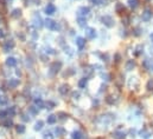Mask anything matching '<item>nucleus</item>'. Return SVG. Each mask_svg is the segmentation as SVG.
Here are the masks:
<instances>
[{
	"label": "nucleus",
	"instance_id": "72a5a7b5",
	"mask_svg": "<svg viewBox=\"0 0 153 139\" xmlns=\"http://www.w3.org/2000/svg\"><path fill=\"white\" fill-rule=\"evenodd\" d=\"M151 68H152V70H153V64H152V65H151Z\"/></svg>",
	"mask_w": 153,
	"mask_h": 139
},
{
	"label": "nucleus",
	"instance_id": "b1692460",
	"mask_svg": "<svg viewBox=\"0 0 153 139\" xmlns=\"http://www.w3.org/2000/svg\"><path fill=\"white\" fill-rule=\"evenodd\" d=\"M17 132H18V133H24V132H25V126H24V125H18V126H17Z\"/></svg>",
	"mask_w": 153,
	"mask_h": 139
},
{
	"label": "nucleus",
	"instance_id": "f3484780",
	"mask_svg": "<svg viewBox=\"0 0 153 139\" xmlns=\"http://www.w3.org/2000/svg\"><path fill=\"white\" fill-rule=\"evenodd\" d=\"M43 125H44V123L42 121V120L37 121V123H36V125H34V130H36V131H41V130L43 129Z\"/></svg>",
	"mask_w": 153,
	"mask_h": 139
},
{
	"label": "nucleus",
	"instance_id": "7c9ffc66",
	"mask_svg": "<svg viewBox=\"0 0 153 139\" xmlns=\"http://www.w3.org/2000/svg\"><path fill=\"white\" fill-rule=\"evenodd\" d=\"M72 96H74V98H78L80 94H78V93H76V92H74V94H72Z\"/></svg>",
	"mask_w": 153,
	"mask_h": 139
},
{
	"label": "nucleus",
	"instance_id": "473e14b6",
	"mask_svg": "<svg viewBox=\"0 0 153 139\" xmlns=\"http://www.w3.org/2000/svg\"><path fill=\"white\" fill-rule=\"evenodd\" d=\"M151 40H152V44H153V34H151Z\"/></svg>",
	"mask_w": 153,
	"mask_h": 139
},
{
	"label": "nucleus",
	"instance_id": "aec40b11",
	"mask_svg": "<svg viewBox=\"0 0 153 139\" xmlns=\"http://www.w3.org/2000/svg\"><path fill=\"white\" fill-rule=\"evenodd\" d=\"M8 84H10L11 87H16L19 85V80L18 79H10V82H8Z\"/></svg>",
	"mask_w": 153,
	"mask_h": 139
},
{
	"label": "nucleus",
	"instance_id": "6ab92c4d",
	"mask_svg": "<svg viewBox=\"0 0 153 139\" xmlns=\"http://www.w3.org/2000/svg\"><path fill=\"white\" fill-rule=\"evenodd\" d=\"M87 82H88V79H87V78H83V79H81L78 81V86L81 87V88H83V87H86Z\"/></svg>",
	"mask_w": 153,
	"mask_h": 139
},
{
	"label": "nucleus",
	"instance_id": "6e6552de",
	"mask_svg": "<svg viewBox=\"0 0 153 139\" xmlns=\"http://www.w3.org/2000/svg\"><path fill=\"white\" fill-rule=\"evenodd\" d=\"M75 44H76L77 47H80V48H82V47L86 45V40L83 39L82 37H77L76 40H75Z\"/></svg>",
	"mask_w": 153,
	"mask_h": 139
},
{
	"label": "nucleus",
	"instance_id": "393cba45",
	"mask_svg": "<svg viewBox=\"0 0 153 139\" xmlns=\"http://www.w3.org/2000/svg\"><path fill=\"white\" fill-rule=\"evenodd\" d=\"M20 14H22V11H20V9H14L12 13V16L17 18V16H20Z\"/></svg>",
	"mask_w": 153,
	"mask_h": 139
},
{
	"label": "nucleus",
	"instance_id": "2eb2a0df",
	"mask_svg": "<svg viewBox=\"0 0 153 139\" xmlns=\"http://www.w3.org/2000/svg\"><path fill=\"white\" fill-rule=\"evenodd\" d=\"M72 139H82V132L81 131H74L72 132Z\"/></svg>",
	"mask_w": 153,
	"mask_h": 139
},
{
	"label": "nucleus",
	"instance_id": "412c9836",
	"mask_svg": "<svg viewBox=\"0 0 153 139\" xmlns=\"http://www.w3.org/2000/svg\"><path fill=\"white\" fill-rule=\"evenodd\" d=\"M68 91H69V86H68V85H63V86H61L60 92H61V93H62V94L68 93Z\"/></svg>",
	"mask_w": 153,
	"mask_h": 139
},
{
	"label": "nucleus",
	"instance_id": "2f4dec72",
	"mask_svg": "<svg viewBox=\"0 0 153 139\" xmlns=\"http://www.w3.org/2000/svg\"><path fill=\"white\" fill-rule=\"evenodd\" d=\"M4 37V32L3 31H0V38H3Z\"/></svg>",
	"mask_w": 153,
	"mask_h": 139
},
{
	"label": "nucleus",
	"instance_id": "ddd939ff",
	"mask_svg": "<svg viewBox=\"0 0 153 139\" xmlns=\"http://www.w3.org/2000/svg\"><path fill=\"white\" fill-rule=\"evenodd\" d=\"M114 137L115 139H125V137H126V134L124 133V132H120V131H117V132H115L114 133Z\"/></svg>",
	"mask_w": 153,
	"mask_h": 139
},
{
	"label": "nucleus",
	"instance_id": "4be33fe9",
	"mask_svg": "<svg viewBox=\"0 0 153 139\" xmlns=\"http://www.w3.org/2000/svg\"><path fill=\"white\" fill-rule=\"evenodd\" d=\"M34 103H36V105L38 106L39 108H43V107H44V103H43V100H42L41 98L36 99V100H34Z\"/></svg>",
	"mask_w": 153,
	"mask_h": 139
},
{
	"label": "nucleus",
	"instance_id": "f704fd0d",
	"mask_svg": "<svg viewBox=\"0 0 153 139\" xmlns=\"http://www.w3.org/2000/svg\"><path fill=\"white\" fill-rule=\"evenodd\" d=\"M90 1H93V0H90Z\"/></svg>",
	"mask_w": 153,
	"mask_h": 139
},
{
	"label": "nucleus",
	"instance_id": "9d476101",
	"mask_svg": "<svg viewBox=\"0 0 153 139\" xmlns=\"http://www.w3.org/2000/svg\"><path fill=\"white\" fill-rule=\"evenodd\" d=\"M33 21H34V25H36L37 27H42V25H43V24H42V18L38 15V14H36V15H34Z\"/></svg>",
	"mask_w": 153,
	"mask_h": 139
},
{
	"label": "nucleus",
	"instance_id": "7ed1b4c3",
	"mask_svg": "<svg viewBox=\"0 0 153 139\" xmlns=\"http://www.w3.org/2000/svg\"><path fill=\"white\" fill-rule=\"evenodd\" d=\"M86 37L88 39H94L96 37V31L91 27H87L86 28Z\"/></svg>",
	"mask_w": 153,
	"mask_h": 139
},
{
	"label": "nucleus",
	"instance_id": "f03ea898",
	"mask_svg": "<svg viewBox=\"0 0 153 139\" xmlns=\"http://www.w3.org/2000/svg\"><path fill=\"white\" fill-rule=\"evenodd\" d=\"M102 23L105 24L107 27H113V26H114V20H113V18L110 15L102 16Z\"/></svg>",
	"mask_w": 153,
	"mask_h": 139
},
{
	"label": "nucleus",
	"instance_id": "0eeeda50",
	"mask_svg": "<svg viewBox=\"0 0 153 139\" xmlns=\"http://www.w3.org/2000/svg\"><path fill=\"white\" fill-rule=\"evenodd\" d=\"M55 12H56V7H55V5L49 4L48 6L45 7V13L48 14V15H51V14H55Z\"/></svg>",
	"mask_w": 153,
	"mask_h": 139
},
{
	"label": "nucleus",
	"instance_id": "c85d7f7f",
	"mask_svg": "<svg viewBox=\"0 0 153 139\" xmlns=\"http://www.w3.org/2000/svg\"><path fill=\"white\" fill-rule=\"evenodd\" d=\"M121 9H124V6H122V5H120V4H117V5H116V11L120 12Z\"/></svg>",
	"mask_w": 153,
	"mask_h": 139
},
{
	"label": "nucleus",
	"instance_id": "dca6fc26",
	"mask_svg": "<svg viewBox=\"0 0 153 139\" xmlns=\"http://www.w3.org/2000/svg\"><path fill=\"white\" fill-rule=\"evenodd\" d=\"M56 121H57V117H56V115L51 114L48 117V124H55Z\"/></svg>",
	"mask_w": 153,
	"mask_h": 139
},
{
	"label": "nucleus",
	"instance_id": "bb28decb",
	"mask_svg": "<svg viewBox=\"0 0 153 139\" xmlns=\"http://www.w3.org/2000/svg\"><path fill=\"white\" fill-rule=\"evenodd\" d=\"M30 111H31L33 114H37V113H38V107H36V106H31V107H30Z\"/></svg>",
	"mask_w": 153,
	"mask_h": 139
},
{
	"label": "nucleus",
	"instance_id": "c756f323",
	"mask_svg": "<svg viewBox=\"0 0 153 139\" xmlns=\"http://www.w3.org/2000/svg\"><path fill=\"white\" fill-rule=\"evenodd\" d=\"M5 125H6V127H11V125H12V121H11V120H6Z\"/></svg>",
	"mask_w": 153,
	"mask_h": 139
},
{
	"label": "nucleus",
	"instance_id": "4468645a",
	"mask_svg": "<svg viewBox=\"0 0 153 139\" xmlns=\"http://www.w3.org/2000/svg\"><path fill=\"white\" fill-rule=\"evenodd\" d=\"M140 136L142 137V138L147 139V138H150L151 133H150V132L147 131V130H145V129H144V130H141V131H140Z\"/></svg>",
	"mask_w": 153,
	"mask_h": 139
},
{
	"label": "nucleus",
	"instance_id": "423d86ee",
	"mask_svg": "<svg viewBox=\"0 0 153 139\" xmlns=\"http://www.w3.org/2000/svg\"><path fill=\"white\" fill-rule=\"evenodd\" d=\"M61 66H62V64L61 63H53L52 65H51V67H50V73L51 74H55L56 72H58L60 71V68H61Z\"/></svg>",
	"mask_w": 153,
	"mask_h": 139
},
{
	"label": "nucleus",
	"instance_id": "a878e982",
	"mask_svg": "<svg viewBox=\"0 0 153 139\" xmlns=\"http://www.w3.org/2000/svg\"><path fill=\"white\" fill-rule=\"evenodd\" d=\"M13 46H14V42H13L12 40H11V42H7V44L5 45V49H6V51H7L8 48H12Z\"/></svg>",
	"mask_w": 153,
	"mask_h": 139
},
{
	"label": "nucleus",
	"instance_id": "20e7f679",
	"mask_svg": "<svg viewBox=\"0 0 153 139\" xmlns=\"http://www.w3.org/2000/svg\"><path fill=\"white\" fill-rule=\"evenodd\" d=\"M89 12H90V8L87 6H82L78 8V11H77V14H78V16H86L87 14H89Z\"/></svg>",
	"mask_w": 153,
	"mask_h": 139
},
{
	"label": "nucleus",
	"instance_id": "f257e3e1",
	"mask_svg": "<svg viewBox=\"0 0 153 139\" xmlns=\"http://www.w3.org/2000/svg\"><path fill=\"white\" fill-rule=\"evenodd\" d=\"M45 26L49 28V30H52V31H57L61 28L60 24H57L56 21L51 20V19H46L45 20Z\"/></svg>",
	"mask_w": 153,
	"mask_h": 139
},
{
	"label": "nucleus",
	"instance_id": "cd10ccee",
	"mask_svg": "<svg viewBox=\"0 0 153 139\" xmlns=\"http://www.w3.org/2000/svg\"><path fill=\"white\" fill-rule=\"evenodd\" d=\"M151 87H153V80L152 79H151L150 81H148V84H147V88L151 90Z\"/></svg>",
	"mask_w": 153,
	"mask_h": 139
},
{
	"label": "nucleus",
	"instance_id": "f8f14e48",
	"mask_svg": "<svg viewBox=\"0 0 153 139\" xmlns=\"http://www.w3.org/2000/svg\"><path fill=\"white\" fill-rule=\"evenodd\" d=\"M77 23H78V25L81 26V27H86V25H87L86 18H82V16H78V18H77Z\"/></svg>",
	"mask_w": 153,
	"mask_h": 139
},
{
	"label": "nucleus",
	"instance_id": "a211bd4d",
	"mask_svg": "<svg viewBox=\"0 0 153 139\" xmlns=\"http://www.w3.org/2000/svg\"><path fill=\"white\" fill-rule=\"evenodd\" d=\"M134 66H135V64H134V61H133V60H129L128 63L126 64V68H127V70H128V71L133 70V68H134Z\"/></svg>",
	"mask_w": 153,
	"mask_h": 139
},
{
	"label": "nucleus",
	"instance_id": "39448f33",
	"mask_svg": "<svg viewBox=\"0 0 153 139\" xmlns=\"http://www.w3.org/2000/svg\"><path fill=\"white\" fill-rule=\"evenodd\" d=\"M141 18H142V20H144V21H148V20H151V18H152V12H151L148 8H146L145 11L142 12V15H141Z\"/></svg>",
	"mask_w": 153,
	"mask_h": 139
},
{
	"label": "nucleus",
	"instance_id": "5701e85b",
	"mask_svg": "<svg viewBox=\"0 0 153 139\" xmlns=\"http://www.w3.org/2000/svg\"><path fill=\"white\" fill-rule=\"evenodd\" d=\"M128 4H129V6H131L132 8H135V7L138 6L139 1H138V0H128Z\"/></svg>",
	"mask_w": 153,
	"mask_h": 139
},
{
	"label": "nucleus",
	"instance_id": "9b49d317",
	"mask_svg": "<svg viewBox=\"0 0 153 139\" xmlns=\"http://www.w3.org/2000/svg\"><path fill=\"white\" fill-rule=\"evenodd\" d=\"M55 133H56V136H58V137H62V136H64V133H65V130L63 129V127H56V130H55Z\"/></svg>",
	"mask_w": 153,
	"mask_h": 139
},
{
	"label": "nucleus",
	"instance_id": "1a4fd4ad",
	"mask_svg": "<svg viewBox=\"0 0 153 139\" xmlns=\"http://www.w3.org/2000/svg\"><path fill=\"white\" fill-rule=\"evenodd\" d=\"M6 65L10 66V67H13V66L17 65V60L14 58H12V57H10V58L6 59Z\"/></svg>",
	"mask_w": 153,
	"mask_h": 139
}]
</instances>
